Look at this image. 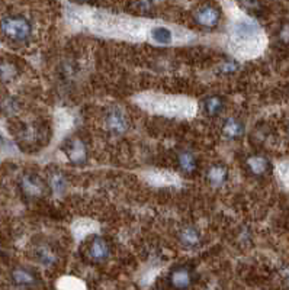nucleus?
I'll list each match as a JSON object with an SVG mask.
<instances>
[{
  "mask_svg": "<svg viewBox=\"0 0 289 290\" xmlns=\"http://www.w3.org/2000/svg\"><path fill=\"white\" fill-rule=\"evenodd\" d=\"M1 32L7 37V38L13 39V41H26L31 37L32 28L31 23L25 18L20 16H10V18H4L0 23Z\"/></svg>",
  "mask_w": 289,
  "mask_h": 290,
  "instance_id": "f257e3e1",
  "label": "nucleus"
},
{
  "mask_svg": "<svg viewBox=\"0 0 289 290\" xmlns=\"http://www.w3.org/2000/svg\"><path fill=\"white\" fill-rule=\"evenodd\" d=\"M105 125L108 128V131L114 132L116 135L124 134L128 126H130V120L128 116L125 115V112L119 108H111L106 112V117H105Z\"/></svg>",
  "mask_w": 289,
  "mask_h": 290,
  "instance_id": "f03ea898",
  "label": "nucleus"
},
{
  "mask_svg": "<svg viewBox=\"0 0 289 290\" xmlns=\"http://www.w3.org/2000/svg\"><path fill=\"white\" fill-rule=\"evenodd\" d=\"M20 189L26 197L37 199L45 193V184L44 181L35 174H25L20 180Z\"/></svg>",
  "mask_w": 289,
  "mask_h": 290,
  "instance_id": "7ed1b4c3",
  "label": "nucleus"
},
{
  "mask_svg": "<svg viewBox=\"0 0 289 290\" xmlns=\"http://www.w3.org/2000/svg\"><path fill=\"white\" fill-rule=\"evenodd\" d=\"M64 153L74 164H83L87 158V150L80 138H70L64 145Z\"/></svg>",
  "mask_w": 289,
  "mask_h": 290,
  "instance_id": "20e7f679",
  "label": "nucleus"
},
{
  "mask_svg": "<svg viewBox=\"0 0 289 290\" xmlns=\"http://www.w3.org/2000/svg\"><path fill=\"white\" fill-rule=\"evenodd\" d=\"M109 245L108 242L100 238V236H96L90 244H89V248H87V257L93 261V263H102L105 261L108 257H109Z\"/></svg>",
  "mask_w": 289,
  "mask_h": 290,
  "instance_id": "39448f33",
  "label": "nucleus"
},
{
  "mask_svg": "<svg viewBox=\"0 0 289 290\" xmlns=\"http://www.w3.org/2000/svg\"><path fill=\"white\" fill-rule=\"evenodd\" d=\"M195 20L204 28H214L219 22V12L212 6H204L195 13Z\"/></svg>",
  "mask_w": 289,
  "mask_h": 290,
  "instance_id": "423d86ee",
  "label": "nucleus"
},
{
  "mask_svg": "<svg viewBox=\"0 0 289 290\" xmlns=\"http://www.w3.org/2000/svg\"><path fill=\"white\" fill-rule=\"evenodd\" d=\"M170 285L176 288V289H186V288H191V285L193 283V276L192 271L189 270L188 267H179V269H174L170 274Z\"/></svg>",
  "mask_w": 289,
  "mask_h": 290,
  "instance_id": "0eeeda50",
  "label": "nucleus"
},
{
  "mask_svg": "<svg viewBox=\"0 0 289 290\" xmlns=\"http://www.w3.org/2000/svg\"><path fill=\"white\" fill-rule=\"evenodd\" d=\"M259 34V28L254 22L251 20H241L235 25L234 28V37L237 41H250L254 37H257Z\"/></svg>",
  "mask_w": 289,
  "mask_h": 290,
  "instance_id": "6e6552de",
  "label": "nucleus"
},
{
  "mask_svg": "<svg viewBox=\"0 0 289 290\" xmlns=\"http://www.w3.org/2000/svg\"><path fill=\"white\" fill-rule=\"evenodd\" d=\"M247 167L254 175H265L269 172V160L262 155H253L247 160Z\"/></svg>",
  "mask_w": 289,
  "mask_h": 290,
  "instance_id": "1a4fd4ad",
  "label": "nucleus"
},
{
  "mask_svg": "<svg viewBox=\"0 0 289 290\" xmlns=\"http://www.w3.org/2000/svg\"><path fill=\"white\" fill-rule=\"evenodd\" d=\"M179 236H180V241L183 242V245H186V247H196V245L201 242L199 231L192 228V227L183 228V230L180 231V233H179Z\"/></svg>",
  "mask_w": 289,
  "mask_h": 290,
  "instance_id": "9d476101",
  "label": "nucleus"
},
{
  "mask_svg": "<svg viewBox=\"0 0 289 290\" xmlns=\"http://www.w3.org/2000/svg\"><path fill=\"white\" fill-rule=\"evenodd\" d=\"M151 38L154 39L157 44L170 45L173 42V32L164 26H154L151 29Z\"/></svg>",
  "mask_w": 289,
  "mask_h": 290,
  "instance_id": "9b49d317",
  "label": "nucleus"
},
{
  "mask_svg": "<svg viewBox=\"0 0 289 290\" xmlns=\"http://www.w3.org/2000/svg\"><path fill=\"white\" fill-rule=\"evenodd\" d=\"M227 175H228V173H227L225 167H222V166H214L207 173V177H208L210 183L214 184V186L224 184L227 181Z\"/></svg>",
  "mask_w": 289,
  "mask_h": 290,
  "instance_id": "f8f14e48",
  "label": "nucleus"
},
{
  "mask_svg": "<svg viewBox=\"0 0 289 290\" xmlns=\"http://www.w3.org/2000/svg\"><path fill=\"white\" fill-rule=\"evenodd\" d=\"M177 161H179L180 169L185 173H193L195 169H196V158H195V155L191 151H182V153H179Z\"/></svg>",
  "mask_w": 289,
  "mask_h": 290,
  "instance_id": "ddd939ff",
  "label": "nucleus"
},
{
  "mask_svg": "<svg viewBox=\"0 0 289 290\" xmlns=\"http://www.w3.org/2000/svg\"><path fill=\"white\" fill-rule=\"evenodd\" d=\"M222 108H224V103H222L221 97L218 96L208 97L204 102V109H205V112L210 116L219 115L221 111H222Z\"/></svg>",
  "mask_w": 289,
  "mask_h": 290,
  "instance_id": "4468645a",
  "label": "nucleus"
},
{
  "mask_svg": "<svg viewBox=\"0 0 289 290\" xmlns=\"http://www.w3.org/2000/svg\"><path fill=\"white\" fill-rule=\"evenodd\" d=\"M50 187H51L53 193L57 194V196L64 193L66 192V187H67V181H66L64 175L58 173L53 174L51 178H50Z\"/></svg>",
  "mask_w": 289,
  "mask_h": 290,
  "instance_id": "2eb2a0df",
  "label": "nucleus"
},
{
  "mask_svg": "<svg viewBox=\"0 0 289 290\" xmlns=\"http://www.w3.org/2000/svg\"><path fill=\"white\" fill-rule=\"evenodd\" d=\"M224 132L230 136V138H237V136H240L243 134V125H241V122H238L237 119L231 117V119H228V120L225 122V125H224Z\"/></svg>",
  "mask_w": 289,
  "mask_h": 290,
  "instance_id": "dca6fc26",
  "label": "nucleus"
},
{
  "mask_svg": "<svg viewBox=\"0 0 289 290\" xmlns=\"http://www.w3.org/2000/svg\"><path fill=\"white\" fill-rule=\"evenodd\" d=\"M12 277L13 280L18 283V285H22V286H28V285H32L35 283V277L26 270H22V269H16V270L12 273Z\"/></svg>",
  "mask_w": 289,
  "mask_h": 290,
  "instance_id": "f3484780",
  "label": "nucleus"
},
{
  "mask_svg": "<svg viewBox=\"0 0 289 290\" xmlns=\"http://www.w3.org/2000/svg\"><path fill=\"white\" fill-rule=\"evenodd\" d=\"M37 258L39 260V263L44 264V266H51L56 261V255L53 254V251L50 248H47V247L39 248L38 251H37Z\"/></svg>",
  "mask_w": 289,
  "mask_h": 290,
  "instance_id": "a211bd4d",
  "label": "nucleus"
},
{
  "mask_svg": "<svg viewBox=\"0 0 289 290\" xmlns=\"http://www.w3.org/2000/svg\"><path fill=\"white\" fill-rule=\"evenodd\" d=\"M15 76V68L9 64L0 65V80H9Z\"/></svg>",
  "mask_w": 289,
  "mask_h": 290,
  "instance_id": "6ab92c4d",
  "label": "nucleus"
},
{
  "mask_svg": "<svg viewBox=\"0 0 289 290\" xmlns=\"http://www.w3.org/2000/svg\"><path fill=\"white\" fill-rule=\"evenodd\" d=\"M221 68H222V71H224V73H232V71L237 68V64H235L234 61H230V62H224Z\"/></svg>",
  "mask_w": 289,
  "mask_h": 290,
  "instance_id": "aec40b11",
  "label": "nucleus"
},
{
  "mask_svg": "<svg viewBox=\"0 0 289 290\" xmlns=\"http://www.w3.org/2000/svg\"><path fill=\"white\" fill-rule=\"evenodd\" d=\"M281 39L284 42H289V26H285L281 32Z\"/></svg>",
  "mask_w": 289,
  "mask_h": 290,
  "instance_id": "412c9836",
  "label": "nucleus"
},
{
  "mask_svg": "<svg viewBox=\"0 0 289 290\" xmlns=\"http://www.w3.org/2000/svg\"><path fill=\"white\" fill-rule=\"evenodd\" d=\"M80 1H86V0H80Z\"/></svg>",
  "mask_w": 289,
  "mask_h": 290,
  "instance_id": "4be33fe9",
  "label": "nucleus"
}]
</instances>
